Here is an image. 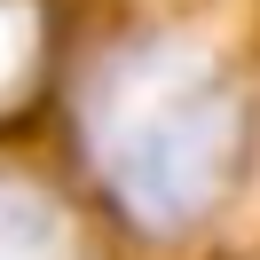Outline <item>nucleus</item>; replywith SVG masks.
Returning a JSON list of instances; mask_svg holds the SVG:
<instances>
[{
	"instance_id": "obj_1",
	"label": "nucleus",
	"mask_w": 260,
	"mask_h": 260,
	"mask_svg": "<svg viewBox=\"0 0 260 260\" xmlns=\"http://www.w3.org/2000/svg\"><path fill=\"white\" fill-rule=\"evenodd\" d=\"M244 87L205 40L150 32L111 48L79 87V150L134 229L181 237L244 174Z\"/></svg>"
},
{
	"instance_id": "obj_2",
	"label": "nucleus",
	"mask_w": 260,
	"mask_h": 260,
	"mask_svg": "<svg viewBox=\"0 0 260 260\" xmlns=\"http://www.w3.org/2000/svg\"><path fill=\"white\" fill-rule=\"evenodd\" d=\"M0 260H95V237L32 174H0Z\"/></svg>"
},
{
	"instance_id": "obj_3",
	"label": "nucleus",
	"mask_w": 260,
	"mask_h": 260,
	"mask_svg": "<svg viewBox=\"0 0 260 260\" xmlns=\"http://www.w3.org/2000/svg\"><path fill=\"white\" fill-rule=\"evenodd\" d=\"M40 71H48V8L0 0V118H16L40 95Z\"/></svg>"
}]
</instances>
